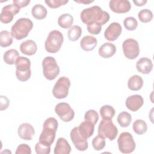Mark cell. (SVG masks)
Masks as SVG:
<instances>
[{
	"label": "cell",
	"mask_w": 154,
	"mask_h": 154,
	"mask_svg": "<svg viewBox=\"0 0 154 154\" xmlns=\"http://www.w3.org/2000/svg\"><path fill=\"white\" fill-rule=\"evenodd\" d=\"M13 36L8 31L3 30L0 32V46L6 48L10 46L13 43Z\"/></svg>",
	"instance_id": "cell-28"
},
{
	"label": "cell",
	"mask_w": 154,
	"mask_h": 154,
	"mask_svg": "<svg viewBox=\"0 0 154 154\" xmlns=\"http://www.w3.org/2000/svg\"><path fill=\"white\" fill-rule=\"evenodd\" d=\"M116 52V46L110 42H106L101 45L99 48V55L103 58H109Z\"/></svg>",
	"instance_id": "cell-20"
},
{
	"label": "cell",
	"mask_w": 154,
	"mask_h": 154,
	"mask_svg": "<svg viewBox=\"0 0 154 154\" xmlns=\"http://www.w3.org/2000/svg\"><path fill=\"white\" fill-rule=\"evenodd\" d=\"M58 123L54 117L46 119L43 125V130L39 137V143L46 146H51L54 141Z\"/></svg>",
	"instance_id": "cell-2"
},
{
	"label": "cell",
	"mask_w": 154,
	"mask_h": 154,
	"mask_svg": "<svg viewBox=\"0 0 154 154\" xmlns=\"http://www.w3.org/2000/svg\"><path fill=\"white\" fill-rule=\"evenodd\" d=\"M42 67L43 75L48 80L55 79L60 73V67L56 60L52 57L48 56L43 60Z\"/></svg>",
	"instance_id": "cell-6"
},
{
	"label": "cell",
	"mask_w": 154,
	"mask_h": 154,
	"mask_svg": "<svg viewBox=\"0 0 154 154\" xmlns=\"http://www.w3.org/2000/svg\"><path fill=\"white\" fill-rule=\"evenodd\" d=\"M20 51L25 55L28 56L33 55L37 51V46L34 40H26L20 44Z\"/></svg>",
	"instance_id": "cell-19"
},
{
	"label": "cell",
	"mask_w": 154,
	"mask_h": 154,
	"mask_svg": "<svg viewBox=\"0 0 154 154\" xmlns=\"http://www.w3.org/2000/svg\"><path fill=\"white\" fill-rule=\"evenodd\" d=\"M133 2L135 4V5L138 7H141L147 3L146 0H133Z\"/></svg>",
	"instance_id": "cell-43"
},
{
	"label": "cell",
	"mask_w": 154,
	"mask_h": 154,
	"mask_svg": "<svg viewBox=\"0 0 154 154\" xmlns=\"http://www.w3.org/2000/svg\"><path fill=\"white\" fill-rule=\"evenodd\" d=\"M87 30L89 33L93 35L99 34L102 30V25L99 23H93L87 25Z\"/></svg>",
	"instance_id": "cell-39"
},
{
	"label": "cell",
	"mask_w": 154,
	"mask_h": 154,
	"mask_svg": "<svg viewBox=\"0 0 154 154\" xmlns=\"http://www.w3.org/2000/svg\"><path fill=\"white\" fill-rule=\"evenodd\" d=\"M144 103L143 97L139 94H134L127 97L126 106L131 111H137Z\"/></svg>",
	"instance_id": "cell-16"
},
{
	"label": "cell",
	"mask_w": 154,
	"mask_h": 154,
	"mask_svg": "<svg viewBox=\"0 0 154 154\" xmlns=\"http://www.w3.org/2000/svg\"><path fill=\"white\" fill-rule=\"evenodd\" d=\"M35 150L37 154H49L51 152V146H46L38 142L35 146Z\"/></svg>",
	"instance_id": "cell-38"
},
{
	"label": "cell",
	"mask_w": 154,
	"mask_h": 154,
	"mask_svg": "<svg viewBox=\"0 0 154 154\" xmlns=\"http://www.w3.org/2000/svg\"><path fill=\"white\" fill-rule=\"evenodd\" d=\"M117 144L119 150L123 153H132L136 147L132 135L128 132H123L120 134Z\"/></svg>",
	"instance_id": "cell-8"
},
{
	"label": "cell",
	"mask_w": 154,
	"mask_h": 154,
	"mask_svg": "<svg viewBox=\"0 0 154 154\" xmlns=\"http://www.w3.org/2000/svg\"><path fill=\"white\" fill-rule=\"evenodd\" d=\"M94 125L88 121H84L80 123L78 131L80 135L85 139H88L94 133Z\"/></svg>",
	"instance_id": "cell-22"
},
{
	"label": "cell",
	"mask_w": 154,
	"mask_h": 154,
	"mask_svg": "<svg viewBox=\"0 0 154 154\" xmlns=\"http://www.w3.org/2000/svg\"><path fill=\"white\" fill-rule=\"evenodd\" d=\"M10 104L8 99L4 96H1V111L6 109Z\"/></svg>",
	"instance_id": "cell-41"
},
{
	"label": "cell",
	"mask_w": 154,
	"mask_h": 154,
	"mask_svg": "<svg viewBox=\"0 0 154 154\" xmlns=\"http://www.w3.org/2000/svg\"><path fill=\"white\" fill-rule=\"evenodd\" d=\"M99 116L98 113L94 109H89L84 114V119L85 121H88L94 125L99 120Z\"/></svg>",
	"instance_id": "cell-36"
},
{
	"label": "cell",
	"mask_w": 154,
	"mask_h": 154,
	"mask_svg": "<svg viewBox=\"0 0 154 154\" xmlns=\"http://www.w3.org/2000/svg\"><path fill=\"white\" fill-rule=\"evenodd\" d=\"M70 81L66 76L60 77L55 84L52 89L53 96L58 99L66 98L69 94Z\"/></svg>",
	"instance_id": "cell-9"
},
{
	"label": "cell",
	"mask_w": 154,
	"mask_h": 154,
	"mask_svg": "<svg viewBox=\"0 0 154 154\" xmlns=\"http://www.w3.org/2000/svg\"><path fill=\"white\" fill-rule=\"evenodd\" d=\"M70 138L75 148L79 151H85L88 149V144L87 139L84 138L79 134L78 127L73 128L70 131Z\"/></svg>",
	"instance_id": "cell-13"
},
{
	"label": "cell",
	"mask_w": 154,
	"mask_h": 154,
	"mask_svg": "<svg viewBox=\"0 0 154 154\" xmlns=\"http://www.w3.org/2000/svg\"><path fill=\"white\" fill-rule=\"evenodd\" d=\"M73 23V16L69 13H64L60 16L58 19L59 26L64 29L70 28Z\"/></svg>",
	"instance_id": "cell-27"
},
{
	"label": "cell",
	"mask_w": 154,
	"mask_h": 154,
	"mask_svg": "<svg viewBox=\"0 0 154 154\" xmlns=\"http://www.w3.org/2000/svg\"><path fill=\"white\" fill-rule=\"evenodd\" d=\"M140 20L143 23H147L150 22L153 19V13L149 9H143L138 14Z\"/></svg>",
	"instance_id": "cell-33"
},
{
	"label": "cell",
	"mask_w": 154,
	"mask_h": 154,
	"mask_svg": "<svg viewBox=\"0 0 154 154\" xmlns=\"http://www.w3.org/2000/svg\"><path fill=\"white\" fill-rule=\"evenodd\" d=\"M143 85V79L138 75H134L128 79V87L132 91H138L142 88Z\"/></svg>",
	"instance_id": "cell-24"
},
{
	"label": "cell",
	"mask_w": 154,
	"mask_h": 154,
	"mask_svg": "<svg viewBox=\"0 0 154 154\" xmlns=\"http://www.w3.org/2000/svg\"><path fill=\"white\" fill-rule=\"evenodd\" d=\"M98 135L113 141L118 134V129L111 119H103L98 126Z\"/></svg>",
	"instance_id": "cell-7"
},
{
	"label": "cell",
	"mask_w": 154,
	"mask_h": 154,
	"mask_svg": "<svg viewBox=\"0 0 154 154\" xmlns=\"http://www.w3.org/2000/svg\"><path fill=\"white\" fill-rule=\"evenodd\" d=\"M137 70L143 74H149L153 69L152 60L147 57H142L136 63Z\"/></svg>",
	"instance_id": "cell-18"
},
{
	"label": "cell",
	"mask_w": 154,
	"mask_h": 154,
	"mask_svg": "<svg viewBox=\"0 0 154 154\" xmlns=\"http://www.w3.org/2000/svg\"><path fill=\"white\" fill-rule=\"evenodd\" d=\"M75 2L80 4H88L90 3H92L94 2V1H86V0H83V1H76L75 0Z\"/></svg>",
	"instance_id": "cell-44"
},
{
	"label": "cell",
	"mask_w": 154,
	"mask_h": 154,
	"mask_svg": "<svg viewBox=\"0 0 154 154\" xmlns=\"http://www.w3.org/2000/svg\"><path fill=\"white\" fill-rule=\"evenodd\" d=\"M64 41L63 34L58 30L51 31L45 41V50L51 54H55L58 52Z\"/></svg>",
	"instance_id": "cell-4"
},
{
	"label": "cell",
	"mask_w": 154,
	"mask_h": 154,
	"mask_svg": "<svg viewBox=\"0 0 154 154\" xmlns=\"http://www.w3.org/2000/svg\"><path fill=\"white\" fill-rule=\"evenodd\" d=\"M132 128L135 134L138 135H142L146 132L147 130V126L144 120L137 119L133 123Z\"/></svg>",
	"instance_id": "cell-30"
},
{
	"label": "cell",
	"mask_w": 154,
	"mask_h": 154,
	"mask_svg": "<svg viewBox=\"0 0 154 154\" xmlns=\"http://www.w3.org/2000/svg\"><path fill=\"white\" fill-rule=\"evenodd\" d=\"M123 25L128 31H134L138 26V22L134 17H127L123 20Z\"/></svg>",
	"instance_id": "cell-35"
},
{
	"label": "cell",
	"mask_w": 154,
	"mask_h": 154,
	"mask_svg": "<svg viewBox=\"0 0 154 154\" xmlns=\"http://www.w3.org/2000/svg\"><path fill=\"white\" fill-rule=\"evenodd\" d=\"M122 28L118 22L111 23L104 32L105 38L110 42L115 41L121 35Z\"/></svg>",
	"instance_id": "cell-15"
},
{
	"label": "cell",
	"mask_w": 154,
	"mask_h": 154,
	"mask_svg": "<svg viewBox=\"0 0 154 154\" xmlns=\"http://www.w3.org/2000/svg\"><path fill=\"white\" fill-rule=\"evenodd\" d=\"M117 120L121 127L126 128L131 124L132 121V116L128 112L123 111L118 115Z\"/></svg>",
	"instance_id": "cell-29"
},
{
	"label": "cell",
	"mask_w": 154,
	"mask_h": 154,
	"mask_svg": "<svg viewBox=\"0 0 154 154\" xmlns=\"http://www.w3.org/2000/svg\"><path fill=\"white\" fill-rule=\"evenodd\" d=\"M19 137L24 140H31L35 134V130L33 126L28 123L21 124L17 129Z\"/></svg>",
	"instance_id": "cell-17"
},
{
	"label": "cell",
	"mask_w": 154,
	"mask_h": 154,
	"mask_svg": "<svg viewBox=\"0 0 154 154\" xmlns=\"http://www.w3.org/2000/svg\"><path fill=\"white\" fill-rule=\"evenodd\" d=\"M80 17L81 21L87 25L93 23L103 25L109 21L110 16L108 12L102 10L99 6L94 5L84 9L81 12Z\"/></svg>",
	"instance_id": "cell-1"
},
{
	"label": "cell",
	"mask_w": 154,
	"mask_h": 154,
	"mask_svg": "<svg viewBox=\"0 0 154 154\" xmlns=\"http://www.w3.org/2000/svg\"><path fill=\"white\" fill-rule=\"evenodd\" d=\"M109 8L116 13H126L131 9V5L128 0H111L109 2Z\"/></svg>",
	"instance_id": "cell-14"
},
{
	"label": "cell",
	"mask_w": 154,
	"mask_h": 154,
	"mask_svg": "<svg viewBox=\"0 0 154 154\" xmlns=\"http://www.w3.org/2000/svg\"><path fill=\"white\" fill-rule=\"evenodd\" d=\"M123 54L129 60L135 59L140 54L138 42L134 38H128L122 44Z\"/></svg>",
	"instance_id": "cell-10"
},
{
	"label": "cell",
	"mask_w": 154,
	"mask_h": 154,
	"mask_svg": "<svg viewBox=\"0 0 154 154\" xmlns=\"http://www.w3.org/2000/svg\"><path fill=\"white\" fill-rule=\"evenodd\" d=\"M33 28V23L28 18L22 17L16 20L11 26V34L16 40H20L26 37Z\"/></svg>",
	"instance_id": "cell-3"
},
{
	"label": "cell",
	"mask_w": 154,
	"mask_h": 154,
	"mask_svg": "<svg viewBox=\"0 0 154 154\" xmlns=\"http://www.w3.org/2000/svg\"><path fill=\"white\" fill-rule=\"evenodd\" d=\"M97 39L91 35H85L80 41V46L85 51H93L97 46Z\"/></svg>",
	"instance_id": "cell-23"
},
{
	"label": "cell",
	"mask_w": 154,
	"mask_h": 154,
	"mask_svg": "<svg viewBox=\"0 0 154 154\" xmlns=\"http://www.w3.org/2000/svg\"><path fill=\"white\" fill-rule=\"evenodd\" d=\"M99 112L103 119H112L116 112L114 108L109 105H103L100 108Z\"/></svg>",
	"instance_id": "cell-31"
},
{
	"label": "cell",
	"mask_w": 154,
	"mask_h": 154,
	"mask_svg": "<svg viewBox=\"0 0 154 154\" xmlns=\"http://www.w3.org/2000/svg\"><path fill=\"white\" fill-rule=\"evenodd\" d=\"M13 2L21 8L26 7L30 3V0H13Z\"/></svg>",
	"instance_id": "cell-42"
},
{
	"label": "cell",
	"mask_w": 154,
	"mask_h": 154,
	"mask_svg": "<svg viewBox=\"0 0 154 154\" xmlns=\"http://www.w3.org/2000/svg\"><path fill=\"white\" fill-rule=\"evenodd\" d=\"M20 10V8L15 4H9L4 6L1 10L0 15V20L3 23H9L14 16L17 14Z\"/></svg>",
	"instance_id": "cell-12"
},
{
	"label": "cell",
	"mask_w": 154,
	"mask_h": 154,
	"mask_svg": "<svg viewBox=\"0 0 154 154\" xmlns=\"http://www.w3.org/2000/svg\"><path fill=\"white\" fill-rule=\"evenodd\" d=\"M55 112L60 119L64 122H69L75 117V112L70 105L66 102H60L56 105Z\"/></svg>",
	"instance_id": "cell-11"
},
{
	"label": "cell",
	"mask_w": 154,
	"mask_h": 154,
	"mask_svg": "<svg viewBox=\"0 0 154 154\" xmlns=\"http://www.w3.org/2000/svg\"><path fill=\"white\" fill-rule=\"evenodd\" d=\"M71 149L68 141L64 138L60 137L56 143L54 153V154H69Z\"/></svg>",
	"instance_id": "cell-21"
},
{
	"label": "cell",
	"mask_w": 154,
	"mask_h": 154,
	"mask_svg": "<svg viewBox=\"0 0 154 154\" xmlns=\"http://www.w3.org/2000/svg\"><path fill=\"white\" fill-rule=\"evenodd\" d=\"M19 57V54L17 50L11 49L5 52L3 55V60L6 64L13 65L16 63Z\"/></svg>",
	"instance_id": "cell-25"
},
{
	"label": "cell",
	"mask_w": 154,
	"mask_h": 154,
	"mask_svg": "<svg viewBox=\"0 0 154 154\" xmlns=\"http://www.w3.org/2000/svg\"><path fill=\"white\" fill-rule=\"evenodd\" d=\"M82 34V29L78 25L72 26L68 31L67 35L69 40L71 42L76 41L79 38Z\"/></svg>",
	"instance_id": "cell-32"
},
{
	"label": "cell",
	"mask_w": 154,
	"mask_h": 154,
	"mask_svg": "<svg viewBox=\"0 0 154 154\" xmlns=\"http://www.w3.org/2000/svg\"><path fill=\"white\" fill-rule=\"evenodd\" d=\"M105 138L97 135L92 140V146L95 150L99 151L102 150L105 146Z\"/></svg>",
	"instance_id": "cell-34"
},
{
	"label": "cell",
	"mask_w": 154,
	"mask_h": 154,
	"mask_svg": "<svg viewBox=\"0 0 154 154\" xmlns=\"http://www.w3.org/2000/svg\"><path fill=\"white\" fill-rule=\"evenodd\" d=\"M45 3L48 7L51 8H57L62 5L66 4L69 1L68 0H46Z\"/></svg>",
	"instance_id": "cell-37"
},
{
	"label": "cell",
	"mask_w": 154,
	"mask_h": 154,
	"mask_svg": "<svg viewBox=\"0 0 154 154\" xmlns=\"http://www.w3.org/2000/svg\"><path fill=\"white\" fill-rule=\"evenodd\" d=\"M15 66L17 79L21 82L28 81L31 75L30 60L26 57H19L15 63Z\"/></svg>",
	"instance_id": "cell-5"
},
{
	"label": "cell",
	"mask_w": 154,
	"mask_h": 154,
	"mask_svg": "<svg viewBox=\"0 0 154 154\" xmlns=\"http://www.w3.org/2000/svg\"><path fill=\"white\" fill-rule=\"evenodd\" d=\"M16 154H31V147L26 144H19L15 152Z\"/></svg>",
	"instance_id": "cell-40"
},
{
	"label": "cell",
	"mask_w": 154,
	"mask_h": 154,
	"mask_svg": "<svg viewBox=\"0 0 154 154\" xmlns=\"http://www.w3.org/2000/svg\"><path fill=\"white\" fill-rule=\"evenodd\" d=\"M31 14L35 19L42 20L46 17L48 11L46 8L42 4H35L32 8Z\"/></svg>",
	"instance_id": "cell-26"
}]
</instances>
